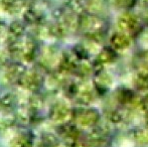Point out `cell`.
Segmentation results:
<instances>
[{"label": "cell", "mask_w": 148, "mask_h": 147, "mask_svg": "<svg viewBox=\"0 0 148 147\" xmlns=\"http://www.w3.org/2000/svg\"><path fill=\"white\" fill-rule=\"evenodd\" d=\"M119 27L122 31L124 30L125 32H131L138 27V20L131 14H125L119 19Z\"/></svg>", "instance_id": "cell-1"}, {"label": "cell", "mask_w": 148, "mask_h": 147, "mask_svg": "<svg viewBox=\"0 0 148 147\" xmlns=\"http://www.w3.org/2000/svg\"><path fill=\"white\" fill-rule=\"evenodd\" d=\"M112 45H113L114 49H126L130 45V39H129V36H127V34H114L113 37L111 39Z\"/></svg>", "instance_id": "cell-2"}, {"label": "cell", "mask_w": 148, "mask_h": 147, "mask_svg": "<svg viewBox=\"0 0 148 147\" xmlns=\"http://www.w3.org/2000/svg\"><path fill=\"white\" fill-rule=\"evenodd\" d=\"M137 88L141 90H146L148 89V73L147 72H141L137 75V78L135 80Z\"/></svg>", "instance_id": "cell-3"}, {"label": "cell", "mask_w": 148, "mask_h": 147, "mask_svg": "<svg viewBox=\"0 0 148 147\" xmlns=\"http://www.w3.org/2000/svg\"><path fill=\"white\" fill-rule=\"evenodd\" d=\"M134 139L136 140L138 143L147 145L148 144V129H140V130L135 131Z\"/></svg>", "instance_id": "cell-4"}, {"label": "cell", "mask_w": 148, "mask_h": 147, "mask_svg": "<svg viewBox=\"0 0 148 147\" xmlns=\"http://www.w3.org/2000/svg\"><path fill=\"white\" fill-rule=\"evenodd\" d=\"M118 99L121 103H128L132 100V93L126 89H123L118 94Z\"/></svg>", "instance_id": "cell-5"}, {"label": "cell", "mask_w": 148, "mask_h": 147, "mask_svg": "<svg viewBox=\"0 0 148 147\" xmlns=\"http://www.w3.org/2000/svg\"><path fill=\"white\" fill-rule=\"evenodd\" d=\"M139 105H140V108L142 109V110L148 112V94L145 95L144 98H143L142 100L140 101Z\"/></svg>", "instance_id": "cell-6"}, {"label": "cell", "mask_w": 148, "mask_h": 147, "mask_svg": "<svg viewBox=\"0 0 148 147\" xmlns=\"http://www.w3.org/2000/svg\"><path fill=\"white\" fill-rule=\"evenodd\" d=\"M146 122H147V125H148V112H147V116H146Z\"/></svg>", "instance_id": "cell-7"}]
</instances>
